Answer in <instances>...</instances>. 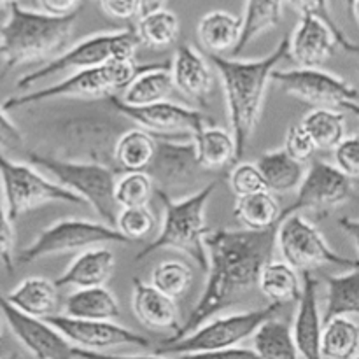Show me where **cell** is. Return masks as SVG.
<instances>
[{"label":"cell","mask_w":359,"mask_h":359,"mask_svg":"<svg viewBox=\"0 0 359 359\" xmlns=\"http://www.w3.org/2000/svg\"><path fill=\"white\" fill-rule=\"evenodd\" d=\"M133 28H135L140 44L153 49H165L177 41L181 23H179L177 14L161 7V9L140 14Z\"/></svg>","instance_id":"cell-35"},{"label":"cell","mask_w":359,"mask_h":359,"mask_svg":"<svg viewBox=\"0 0 359 359\" xmlns=\"http://www.w3.org/2000/svg\"><path fill=\"white\" fill-rule=\"evenodd\" d=\"M354 359H359V354H358V356H356V358H354Z\"/></svg>","instance_id":"cell-61"},{"label":"cell","mask_w":359,"mask_h":359,"mask_svg":"<svg viewBox=\"0 0 359 359\" xmlns=\"http://www.w3.org/2000/svg\"><path fill=\"white\" fill-rule=\"evenodd\" d=\"M284 0H245L242 14V37L231 55H241L255 39L272 30L283 20Z\"/></svg>","instance_id":"cell-33"},{"label":"cell","mask_w":359,"mask_h":359,"mask_svg":"<svg viewBox=\"0 0 359 359\" xmlns=\"http://www.w3.org/2000/svg\"><path fill=\"white\" fill-rule=\"evenodd\" d=\"M46 321L55 326L74 347L84 351L104 353L112 347L121 346H133L140 349H149L153 346V342L144 335L112 321H84V319L69 318L65 314H55Z\"/></svg>","instance_id":"cell-15"},{"label":"cell","mask_w":359,"mask_h":359,"mask_svg":"<svg viewBox=\"0 0 359 359\" xmlns=\"http://www.w3.org/2000/svg\"><path fill=\"white\" fill-rule=\"evenodd\" d=\"M156 193L154 182L146 172H125L116 181L114 198L118 207L121 209H132V207H147L149 200Z\"/></svg>","instance_id":"cell-40"},{"label":"cell","mask_w":359,"mask_h":359,"mask_svg":"<svg viewBox=\"0 0 359 359\" xmlns=\"http://www.w3.org/2000/svg\"><path fill=\"white\" fill-rule=\"evenodd\" d=\"M6 300L25 314L48 319L58 309V286L46 277H27L6 294Z\"/></svg>","instance_id":"cell-25"},{"label":"cell","mask_w":359,"mask_h":359,"mask_svg":"<svg viewBox=\"0 0 359 359\" xmlns=\"http://www.w3.org/2000/svg\"><path fill=\"white\" fill-rule=\"evenodd\" d=\"M175 90L191 98L200 107H207V100L212 91V74L209 63L191 44H181L175 49L170 65Z\"/></svg>","instance_id":"cell-21"},{"label":"cell","mask_w":359,"mask_h":359,"mask_svg":"<svg viewBox=\"0 0 359 359\" xmlns=\"http://www.w3.org/2000/svg\"><path fill=\"white\" fill-rule=\"evenodd\" d=\"M339 46H342L344 49H346L347 53H353V55H359V44H356V42L349 41L347 37H344L342 41L339 42Z\"/></svg>","instance_id":"cell-54"},{"label":"cell","mask_w":359,"mask_h":359,"mask_svg":"<svg viewBox=\"0 0 359 359\" xmlns=\"http://www.w3.org/2000/svg\"><path fill=\"white\" fill-rule=\"evenodd\" d=\"M284 151L290 154L293 160L305 163L307 160H311L314 156V153L318 151L314 140L309 135L307 130L304 128V125H293L287 128L286 137H284Z\"/></svg>","instance_id":"cell-43"},{"label":"cell","mask_w":359,"mask_h":359,"mask_svg":"<svg viewBox=\"0 0 359 359\" xmlns=\"http://www.w3.org/2000/svg\"><path fill=\"white\" fill-rule=\"evenodd\" d=\"M351 13H353L354 21H356L358 27H359V0H354L353 6H351Z\"/></svg>","instance_id":"cell-56"},{"label":"cell","mask_w":359,"mask_h":359,"mask_svg":"<svg viewBox=\"0 0 359 359\" xmlns=\"http://www.w3.org/2000/svg\"><path fill=\"white\" fill-rule=\"evenodd\" d=\"M353 195L354 186L349 175L344 174L337 165L316 160L305 172L294 202L283 210L280 221L291 214H298L300 210H314L318 214H325L346 203L347 200L353 198Z\"/></svg>","instance_id":"cell-12"},{"label":"cell","mask_w":359,"mask_h":359,"mask_svg":"<svg viewBox=\"0 0 359 359\" xmlns=\"http://www.w3.org/2000/svg\"><path fill=\"white\" fill-rule=\"evenodd\" d=\"M114 252L107 248H91L81 252L65 272L55 280L58 287L76 286L77 290L100 287L114 273Z\"/></svg>","instance_id":"cell-23"},{"label":"cell","mask_w":359,"mask_h":359,"mask_svg":"<svg viewBox=\"0 0 359 359\" xmlns=\"http://www.w3.org/2000/svg\"><path fill=\"white\" fill-rule=\"evenodd\" d=\"M0 263L9 273L14 272V228L6 205L0 202Z\"/></svg>","instance_id":"cell-45"},{"label":"cell","mask_w":359,"mask_h":359,"mask_svg":"<svg viewBox=\"0 0 359 359\" xmlns=\"http://www.w3.org/2000/svg\"><path fill=\"white\" fill-rule=\"evenodd\" d=\"M196 35L210 55L233 53L242 37V16H235L228 11H210L200 18Z\"/></svg>","instance_id":"cell-26"},{"label":"cell","mask_w":359,"mask_h":359,"mask_svg":"<svg viewBox=\"0 0 359 359\" xmlns=\"http://www.w3.org/2000/svg\"><path fill=\"white\" fill-rule=\"evenodd\" d=\"M118 114L125 116L130 121L142 126V130L149 132L151 135H191L202 132L205 126L214 125L203 112L195 109L184 107V105L174 104V102H158V104L146 105V107H132L119 100L118 95H112L107 98Z\"/></svg>","instance_id":"cell-13"},{"label":"cell","mask_w":359,"mask_h":359,"mask_svg":"<svg viewBox=\"0 0 359 359\" xmlns=\"http://www.w3.org/2000/svg\"><path fill=\"white\" fill-rule=\"evenodd\" d=\"M102 11L118 21H132L142 14V0H98Z\"/></svg>","instance_id":"cell-46"},{"label":"cell","mask_w":359,"mask_h":359,"mask_svg":"<svg viewBox=\"0 0 359 359\" xmlns=\"http://www.w3.org/2000/svg\"><path fill=\"white\" fill-rule=\"evenodd\" d=\"M273 81L291 97L326 109H342L346 102H356L358 90L346 79L321 69L276 70Z\"/></svg>","instance_id":"cell-14"},{"label":"cell","mask_w":359,"mask_h":359,"mask_svg":"<svg viewBox=\"0 0 359 359\" xmlns=\"http://www.w3.org/2000/svg\"><path fill=\"white\" fill-rule=\"evenodd\" d=\"M283 210L279 200L270 191L255 193V195L242 196L235 202V217L245 226V230L265 231L279 226Z\"/></svg>","instance_id":"cell-32"},{"label":"cell","mask_w":359,"mask_h":359,"mask_svg":"<svg viewBox=\"0 0 359 359\" xmlns=\"http://www.w3.org/2000/svg\"><path fill=\"white\" fill-rule=\"evenodd\" d=\"M258 287L270 300V304L284 305L298 302L302 297L304 284H300L297 270L286 262H272L270 259L259 273Z\"/></svg>","instance_id":"cell-31"},{"label":"cell","mask_w":359,"mask_h":359,"mask_svg":"<svg viewBox=\"0 0 359 359\" xmlns=\"http://www.w3.org/2000/svg\"><path fill=\"white\" fill-rule=\"evenodd\" d=\"M217 182H209L196 193L184 196L181 200H174L167 193L156 191L163 203V223L160 231L139 255L135 262L147 258L153 252L165 251V249H177L188 255L203 272L209 270V255H207L205 238L209 235L205 224V210L210 196L214 195Z\"/></svg>","instance_id":"cell-4"},{"label":"cell","mask_w":359,"mask_h":359,"mask_svg":"<svg viewBox=\"0 0 359 359\" xmlns=\"http://www.w3.org/2000/svg\"><path fill=\"white\" fill-rule=\"evenodd\" d=\"M77 14L53 16L25 9L18 2L11 6L6 21L0 25V56L4 60L0 79L21 65L62 55L76 27Z\"/></svg>","instance_id":"cell-3"},{"label":"cell","mask_w":359,"mask_h":359,"mask_svg":"<svg viewBox=\"0 0 359 359\" xmlns=\"http://www.w3.org/2000/svg\"><path fill=\"white\" fill-rule=\"evenodd\" d=\"M191 283V266L184 262H177V259L160 263L151 273V286L156 287L160 293L167 294L172 300L181 298L189 290Z\"/></svg>","instance_id":"cell-39"},{"label":"cell","mask_w":359,"mask_h":359,"mask_svg":"<svg viewBox=\"0 0 359 359\" xmlns=\"http://www.w3.org/2000/svg\"><path fill=\"white\" fill-rule=\"evenodd\" d=\"M277 245L284 262L304 273L325 265L358 269L359 259H349L333 251L325 235L300 214L284 217L277 226Z\"/></svg>","instance_id":"cell-11"},{"label":"cell","mask_w":359,"mask_h":359,"mask_svg":"<svg viewBox=\"0 0 359 359\" xmlns=\"http://www.w3.org/2000/svg\"><path fill=\"white\" fill-rule=\"evenodd\" d=\"M121 133H116L109 119L83 118L74 119L63 126V142L67 151H74L70 160L102 163V156L109 149L114 153V144Z\"/></svg>","instance_id":"cell-19"},{"label":"cell","mask_w":359,"mask_h":359,"mask_svg":"<svg viewBox=\"0 0 359 359\" xmlns=\"http://www.w3.org/2000/svg\"><path fill=\"white\" fill-rule=\"evenodd\" d=\"M259 359H298V349L290 323L280 319L266 321L252 337Z\"/></svg>","instance_id":"cell-36"},{"label":"cell","mask_w":359,"mask_h":359,"mask_svg":"<svg viewBox=\"0 0 359 359\" xmlns=\"http://www.w3.org/2000/svg\"><path fill=\"white\" fill-rule=\"evenodd\" d=\"M196 146L198 161L203 168H223L230 163H237V142L233 135L219 126H205L193 137Z\"/></svg>","instance_id":"cell-34"},{"label":"cell","mask_w":359,"mask_h":359,"mask_svg":"<svg viewBox=\"0 0 359 359\" xmlns=\"http://www.w3.org/2000/svg\"><path fill=\"white\" fill-rule=\"evenodd\" d=\"M302 125L312 137L318 149H337L346 139V118L337 109L316 107L302 119Z\"/></svg>","instance_id":"cell-37"},{"label":"cell","mask_w":359,"mask_h":359,"mask_svg":"<svg viewBox=\"0 0 359 359\" xmlns=\"http://www.w3.org/2000/svg\"><path fill=\"white\" fill-rule=\"evenodd\" d=\"M256 165L270 193H290L298 189L305 177L304 163L293 160L284 149L262 154Z\"/></svg>","instance_id":"cell-28"},{"label":"cell","mask_w":359,"mask_h":359,"mask_svg":"<svg viewBox=\"0 0 359 359\" xmlns=\"http://www.w3.org/2000/svg\"><path fill=\"white\" fill-rule=\"evenodd\" d=\"M140 46L135 28H123L116 32H100L83 39L62 55L49 60L46 65L25 74L18 79V90H27L35 83L65 70H84L105 65L112 60H135L137 48Z\"/></svg>","instance_id":"cell-7"},{"label":"cell","mask_w":359,"mask_h":359,"mask_svg":"<svg viewBox=\"0 0 359 359\" xmlns=\"http://www.w3.org/2000/svg\"><path fill=\"white\" fill-rule=\"evenodd\" d=\"M156 149V137L142 128L125 130L114 144L112 160L123 172H146Z\"/></svg>","instance_id":"cell-29"},{"label":"cell","mask_w":359,"mask_h":359,"mask_svg":"<svg viewBox=\"0 0 359 359\" xmlns=\"http://www.w3.org/2000/svg\"><path fill=\"white\" fill-rule=\"evenodd\" d=\"M132 309L135 318L147 328L172 330L174 333H177L181 328V319H179V309L175 300L139 279L133 280Z\"/></svg>","instance_id":"cell-22"},{"label":"cell","mask_w":359,"mask_h":359,"mask_svg":"<svg viewBox=\"0 0 359 359\" xmlns=\"http://www.w3.org/2000/svg\"><path fill=\"white\" fill-rule=\"evenodd\" d=\"M228 182H230L231 191L235 193L237 198L255 195V193L269 191L265 179H263L256 163H235L230 172V177H228Z\"/></svg>","instance_id":"cell-42"},{"label":"cell","mask_w":359,"mask_h":359,"mask_svg":"<svg viewBox=\"0 0 359 359\" xmlns=\"http://www.w3.org/2000/svg\"><path fill=\"white\" fill-rule=\"evenodd\" d=\"M279 309L280 305L270 304L262 309L237 312V314L223 316V318H212L182 339L163 340V344L158 347L154 354L181 356V354L231 349V347H237L242 340L255 337V333L266 321L273 319Z\"/></svg>","instance_id":"cell-8"},{"label":"cell","mask_w":359,"mask_h":359,"mask_svg":"<svg viewBox=\"0 0 359 359\" xmlns=\"http://www.w3.org/2000/svg\"><path fill=\"white\" fill-rule=\"evenodd\" d=\"M18 0H0V9H9L11 6H14Z\"/></svg>","instance_id":"cell-57"},{"label":"cell","mask_w":359,"mask_h":359,"mask_svg":"<svg viewBox=\"0 0 359 359\" xmlns=\"http://www.w3.org/2000/svg\"><path fill=\"white\" fill-rule=\"evenodd\" d=\"M154 224H156V219L149 207H132V209L119 210L116 230L128 242L140 241L153 231Z\"/></svg>","instance_id":"cell-41"},{"label":"cell","mask_w":359,"mask_h":359,"mask_svg":"<svg viewBox=\"0 0 359 359\" xmlns=\"http://www.w3.org/2000/svg\"><path fill=\"white\" fill-rule=\"evenodd\" d=\"M0 186L9 217L16 221L44 203L65 202L83 205L84 200L56 181L44 177L34 165L18 163L0 151Z\"/></svg>","instance_id":"cell-9"},{"label":"cell","mask_w":359,"mask_h":359,"mask_svg":"<svg viewBox=\"0 0 359 359\" xmlns=\"http://www.w3.org/2000/svg\"><path fill=\"white\" fill-rule=\"evenodd\" d=\"M339 224H340V228H342V230L346 231V233L349 235L351 238H353L354 244H356V248L359 251V219H351V217H340Z\"/></svg>","instance_id":"cell-52"},{"label":"cell","mask_w":359,"mask_h":359,"mask_svg":"<svg viewBox=\"0 0 359 359\" xmlns=\"http://www.w3.org/2000/svg\"><path fill=\"white\" fill-rule=\"evenodd\" d=\"M74 356L79 359H168L165 356H119V354H109V353H95V351H84L79 347H74Z\"/></svg>","instance_id":"cell-51"},{"label":"cell","mask_w":359,"mask_h":359,"mask_svg":"<svg viewBox=\"0 0 359 359\" xmlns=\"http://www.w3.org/2000/svg\"><path fill=\"white\" fill-rule=\"evenodd\" d=\"M344 37L342 30H335L321 18L302 16L290 35V58L302 69H319Z\"/></svg>","instance_id":"cell-18"},{"label":"cell","mask_w":359,"mask_h":359,"mask_svg":"<svg viewBox=\"0 0 359 359\" xmlns=\"http://www.w3.org/2000/svg\"><path fill=\"white\" fill-rule=\"evenodd\" d=\"M41 11L53 16H70L79 13V6L83 0H37Z\"/></svg>","instance_id":"cell-50"},{"label":"cell","mask_w":359,"mask_h":359,"mask_svg":"<svg viewBox=\"0 0 359 359\" xmlns=\"http://www.w3.org/2000/svg\"><path fill=\"white\" fill-rule=\"evenodd\" d=\"M4 340V326H2V321H0V344H2Z\"/></svg>","instance_id":"cell-58"},{"label":"cell","mask_w":359,"mask_h":359,"mask_svg":"<svg viewBox=\"0 0 359 359\" xmlns=\"http://www.w3.org/2000/svg\"><path fill=\"white\" fill-rule=\"evenodd\" d=\"M165 2H167V0H142V14L161 9Z\"/></svg>","instance_id":"cell-53"},{"label":"cell","mask_w":359,"mask_h":359,"mask_svg":"<svg viewBox=\"0 0 359 359\" xmlns=\"http://www.w3.org/2000/svg\"><path fill=\"white\" fill-rule=\"evenodd\" d=\"M147 69V65H139L137 60H112L105 65L93 69L76 70L60 83L49 84L37 91L25 95H14L4 102L6 111L28 107V105L41 104L53 98H83V97H112L116 91H123L137 74Z\"/></svg>","instance_id":"cell-6"},{"label":"cell","mask_w":359,"mask_h":359,"mask_svg":"<svg viewBox=\"0 0 359 359\" xmlns=\"http://www.w3.org/2000/svg\"><path fill=\"white\" fill-rule=\"evenodd\" d=\"M119 304L104 286L77 290L67 298L65 316L84 321H114L119 318Z\"/></svg>","instance_id":"cell-27"},{"label":"cell","mask_w":359,"mask_h":359,"mask_svg":"<svg viewBox=\"0 0 359 359\" xmlns=\"http://www.w3.org/2000/svg\"><path fill=\"white\" fill-rule=\"evenodd\" d=\"M27 158L30 165L49 172L58 184L83 198L84 203H90L105 224L116 228L119 212L114 198V188L118 179L114 177V170H111L107 165L95 163V161L65 160L35 151H28Z\"/></svg>","instance_id":"cell-5"},{"label":"cell","mask_w":359,"mask_h":359,"mask_svg":"<svg viewBox=\"0 0 359 359\" xmlns=\"http://www.w3.org/2000/svg\"><path fill=\"white\" fill-rule=\"evenodd\" d=\"M277 228L265 231L216 230L205 238L209 255V279L191 314L168 340L189 335L219 312L238 304L258 286L263 266L272 258Z\"/></svg>","instance_id":"cell-1"},{"label":"cell","mask_w":359,"mask_h":359,"mask_svg":"<svg viewBox=\"0 0 359 359\" xmlns=\"http://www.w3.org/2000/svg\"><path fill=\"white\" fill-rule=\"evenodd\" d=\"M126 238L116 228L105 223L67 217L44 228L28 248L18 256V265L37 262L46 256L86 251L102 244H126Z\"/></svg>","instance_id":"cell-10"},{"label":"cell","mask_w":359,"mask_h":359,"mask_svg":"<svg viewBox=\"0 0 359 359\" xmlns=\"http://www.w3.org/2000/svg\"><path fill=\"white\" fill-rule=\"evenodd\" d=\"M25 146L21 130L7 116L6 109L0 107V147L7 151H20Z\"/></svg>","instance_id":"cell-48"},{"label":"cell","mask_w":359,"mask_h":359,"mask_svg":"<svg viewBox=\"0 0 359 359\" xmlns=\"http://www.w3.org/2000/svg\"><path fill=\"white\" fill-rule=\"evenodd\" d=\"M337 167L349 175L351 179L359 177V132L353 137H346L335 149Z\"/></svg>","instance_id":"cell-44"},{"label":"cell","mask_w":359,"mask_h":359,"mask_svg":"<svg viewBox=\"0 0 359 359\" xmlns=\"http://www.w3.org/2000/svg\"><path fill=\"white\" fill-rule=\"evenodd\" d=\"M342 109L353 112L354 116H358V118H359V104H358V102H346V104L342 105Z\"/></svg>","instance_id":"cell-55"},{"label":"cell","mask_w":359,"mask_h":359,"mask_svg":"<svg viewBox=\"0 0 359 359\" xmlns=\"http://www.w3.org/2000/svg\"><path fill=\"white\" fill-rule=\"evenodd\" d=\"M174 90V79L167 63H153L137 74L135 79L121 91L119 100L132 107H146L165 102Z\"/></svg>","instance_id":"cell-24"},{"label":"cell","mask_w":359,"mask_h":359,"mask_svg":"<svg viewBox=\"0 0 359 359\" xmlns=\"http://www.w3.org/2000/svg\"><path fill=\"white\" fill-rule=\"evenodd\" d=\"M6 359H23L20 356V354H11V356H7Z\"/></svg>","instance_id":"cell-59"},{"label":"cell","mask_w":359,"mask_h":359,"mask_svg":"<svg viewBox=\"0 0 359 359\" xmlns=\"http://www.w3.org/2000/svg\"><path fill=\"white\" fill-rule=\"evenodd\" d=\"M290 58V35H284L270 55L259 60H235L209 55L217 70L226 98L231 135L237 142L238 160L248 149L256 125L262 118L266 86L283 60Z\"/></svg>","instance_id":"cell-2"},{"label":"cell","mask_w":359,"mask_h":359,"mask_svg":"<svg viewBox=\"0 0 359 359\" xmlns=\"http://www.w3.org/2000/svg\"><path fill=\"white\" fill-rule=\"evenodd\" d=\"M0 312L9 325L11 332L25 346V349L37 359H74V346L46 319L34 318L6 300L0 293Z\"/></svg>","instance_id":"cell-16"},{"label":"cell","mask_w":359,"mask_h":359,"mask_svg":"<svg viewBox=\"0 0 359 359\" xmlns=\"http://www.w3.org/2000/svg\"><path fill=\"white\" fill-rule=\"evenodd\" d=\"M304 276V290L294 316L293 339L298 354L304 359H325L321 353L325 323H323V314L319 312L318 280L311 276V272Z\"/></svg>","instance_id":"cell-20"},{"label":"cell","mask_w":359,"mask_h":359,"mask_svg":"<svg viewBox=\"0 0 359 359\" xmlns=\"http://www.w3.org/2000/svg\"><path fill=\"white\" fill-rule=\"evenodd\" d=\"M177 359H259L258 354L251 349H242V347H231V349L207 351V353H193L181 354Z\"/></svg>","instance_id":"cell-49"},{"label":"cell","mask_w":359,"mask_h":359,"mask_svg":"<svg viewBox=\"0 0 359 359\" xmlns=\"http://www.w3.org/2000/svg\"><path fill=\"white\" fill-rule=\"evenodd\" d=\"M290 4L291 9L297 11L302 16H316L325 20L326 23L332 25L335 30L340 32L339 25L335 23V20L332 18V13H330V2L328 0H286Z\"/></svg>","instance_id":"cell-47"},{"label":"cell","mask_w":359,"mask_h":359,"mask_svg":"<svg viewBox=\"0 0 359 359\" xmlns=\"http://www.w3.org/2000/svg\"><path fill=\"white\" fill-rule=\"evenodd\" d=\"M323 358L354 359L359 353V325L349 318L325 323L321 342Z\"/></svg>","instance_id":"cell-38"},{"label":"cell","mask_w":359,"mask_h":359,"mask_svg":"<svg viewBox=\"0 0 359 359\" xmlns=\"http://www.w3.org/2000/svg\"><path fill=\"white\" fill-rule=\"evenodd\" d=\"M200 168H203L196 154L195 140L175 142L156 137V149L146 174L153 179L156 191L167 193L191 181Z\"/></svg>","instance_id":"cell-17"},{"label":"cell","mask_w":359,"mask_h":359,"mask_svg":"<svg viewBox=\"0 0 359 359\" xmlns=\"http://www.w3.org/2000/svg\"><path fill=\"white\" fill-rule=\"evenodd\" d=\"M326 309L323 314V323L335 318H359V266L349 270L342 276L326 277Z\"/></svg>","instance_id":"cell-30"},{"label":"cell","mask_w":359,"mask_h":359,"mask_svg":"<svg viewBox=\"0 0 359 359\" xmlns=\"http://www.w3.org/2000/svg\"><path fill=\"white\" fill-rule=\"evenodd\" d=\"M344 2H346V4H347V7H349V9H351V6H353L354 0H344Z\"/></svg>","instance_id":"cell-60"}]
</instances>
